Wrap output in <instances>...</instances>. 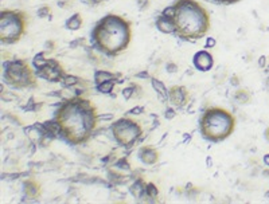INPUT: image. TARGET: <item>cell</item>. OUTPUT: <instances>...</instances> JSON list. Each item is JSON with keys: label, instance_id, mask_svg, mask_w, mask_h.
<instances>
[{"label": "cell", "instance_id": "1", "mask_svg": "<svg viewBox=\"0 0 269 204\" xmlns=\"http://www.w3.org/2000/svg\"><path fill=\"white\" fill-rule=\"evenodd\" d=\"M98 121L97 106L81 95L65 99L54 116L58 134L70 145L88 143L95 134Z\"/></svg>", "mask_w": 269, "mask_h": 204}, {"label": "cell", "instance_id": "2", "mask_svg": "<svg viewBox=\"0 0 269 204\" xmlns=\"http://www.w3.org/2000/svg\"><path fill=\"white\" fill-rule=\"evenodd\" d=\"M164 11L173 19L174 35L185 42L205 38L210 30V14L196 0H175Z\"/></svg>", "mask_w": 269, "mask_h": 204}, {"label": "cell", "instance_id": "3", "mask_svg": "<svg viewBox=\"0 0 269 204\" xmlns=\"http://www.w3.org/2000/svg\"><path fill=\"white\" fill-rule=\"evenodd\" d=\"M96 50L108 56H117L129 47L132 40V23L117 14H107L96 23L90 33Z\"/></svg>", "mask_w": 269, "mask_h": 204}, {"label": "cell", "instance_id": "4", "mask_svg": "<svg viewBox=\"0 0 269 204\" xmlns=\"http://www.w3.org/2000/svg\"><path fill=\"white\" fill-rule=\"evenodd\" d=\"M235 116L221 106H210L199 118V132L210 143H221L229 138L235 129Z\"/></svg>", "mask_w": 269, "mask_h": 204}, {"label": "cell", "instance_id": "5", "mask_svg": "<svg viewBox=\"0 0 269 204\" xmlns=\"http://www.w3.org/2000/svg\"><path fill=\"white\" fill-rule=\"evenodd\" d=\"M27 30V15L20 10H1L0 12V42L15 44L24 37Z\"/></svg>", "mask_w": 269, "mask_h": 204}, {"label": "cell", "instance_id": "6", "mask_svg": "<svg viewBox=\"0 0 269 204\" xmlns=\"http://www.w3.org/2000/svg\"><path fill=\"white\" fill-rule=\"evenodd\" d=\"M37 73L33 72L26 59H11L4 63V81L7 85L18 90L35 89L38 86Z\"/></svg>", "mask_w": 269, "mask_h": 204}, {"label": "cell", "instance_id": "7", "mask_svg": "<svg viewBox=\"0 0 269 204\" xmlns=\"http://www.w3.org/2000/svg\"><path fill=\"white\" fill-rule=\"evenodd\" d=\"M111 132L115 141L123 148H132L143 136L140 122L131 117H120L111 125Z\"/></svg>", "mask_w": 269, "mask_h": 204}, {"label": "cell", "instance_id": "8", "mask_svg": "<svg viewBox=\"0 0 269 204\" xmlns=\"http://www.w3.org/2000/svg\"><path fill=\"white\" fill-rule=\"evenodd\" d=\"M37 75H38V78L50 81V82H61L63 77L66 75V73H65V69L59 63V61H57L54 58H49L45 66L37 70Z\"/></svg>", "mask_w": 269, "mask_h": 204}, {"label": "cell", "instance_id": "9", "mask_svg": "<svg viewBox=\"0 0 269 204\" xmlns=\"http://www.w3.org/2000/svg\"><path fill=\"white\" fill-rule=\"evenodd\" d=\"M168 102L176 109L185 108L190 102V92L183 85H174L168 89Z\"/></svg>", "mask_w": 269, "mask_h": 204}, {"label": "cell", "instance_id": "10", "mask_svg": "<svg viewBox=\"0 0 269 204\" xmlns=\"http://www.w3.org/2000/svg\"><path fill=\"white\" fill-rule=\"evenodd\" d=\"M192 63H194V67L199 72H210L214 66V56L209 53L208 50H201L194 54Z\"/></svg>", "mask_w": 269, "mask_h": 204}, {"label": "cell", "instance_id": "11", "mask_svg": "<svg viewBox=\"0 0 269 204\" xmlns=\"http://www.w3.org/2000/svg\"><path fill=\"white\" fill-rule=\"evenodd\" d=\"M137 156L143 164L146 166H155L159 163V159H160V153L156 148H154L151 145H143L139 152H137Z\"/></svg>", "mask_w": 269, "mask_h": 204}, {"label": "cell", "instance_id": "12", "mask_svg": "<svg viewBox=\"0 0 269 204\" xmlns=\"http://www.w3.org/2000/svg\"><path fill=\"white\" fill-rule=\"evenodd\" d=\"M156 28L163 34H174V23L167 12L163 10L162 14L156 18Z\"/></svg>", "mask_w": 269, "mask_h": 204}, {"label": "cell", "instance_id": "13", "mask_svg": "<svg viewBox=\"0 0 269 204\" xmlns=\"http://www.w3.org/2000/svg\"><path fill=\"white\" fill-rule=\"evenodd\" d=\"M23 189L28 199H38L42 195V188L40 184L35 179H27L23 183Z\"/></svg>", "mask_w": 269, "mask_h": 204}, {"label": "cell", "instance_id": "14", "mask_svg": "<svg viewBox=\"0 0 269 204\" xmlns=\"http://www.w3.org/2000/svg\"><path fill=\"white\" fill-rule=\"evenodd\" d=\"M151 85L152 88H154V90L156 92L157 97H159V99L160 101H168V90L167 88H166V85L160 81V79H157V78L155 77H151Z\"/></svg>", "mask_w": 269, "mask_h": 204}, {"label": "cell", "instance_id": "15", "mask_svg": "<svg viewBox=\"0 0 269 204\" xmlns=\"http://www.w3.org/2000/svg\"><path fill=\"white\" fill-rule=\"evenodd\" d=\"M120 78V74H115L112 72H107V70H97L95 73V83L98 85V83L105 82V81H117V82H121L118 81Z\"/></svg>", "mask_w": 269, "mask_h": 204}, {"label": "cell", "instance_id": "16", "mask_svg": "<svg viewBox=\"0 0 269 204\" xmlns=\"http://www.w3.org/2000/svg\"><path fill=\"white\" fill-rule=\"evenodd\" d=\"M82 23H84V20H82V15H81L79 12H76L74 15H72V17L69 18L66 22H65V27H66L67 30H70V31H77V30H79V28L82 27Z\"/></svg>", "mask_w": 269, "mask_h": 204}, {"label": "cell", "instance_id": "17", "mask_svg": "<svg viewBox=\"0 0 269 204\" xmlns=\"http://www.w3.org/2000/svg\"><path fill=\"white\" fill-rule=\"evenodd\" d=\"M234 99L241 105H247V104H249L252 101V95H250V93L248 92L247 89H238L234 93Z\"/></svg>", "mask_w": 269, "mask_h": 204}, {"label": "cell", "instance_id": "18", "mask_svg": "<svg viewBox=\"0 0 269 204\" xmlns=\"http://www.w3.org/2000/svg\"><path fill=\"white\" fill-rule=\"evenodd\" d=\"M146 187L147 183H144L141 179H139V180H136V182L132 184V187H131V193L134 195V198H141L143 193H146Z\"/></svg>", "mask_w": 269, "mask_h": 204}, {"label": "cell", "instance_id": "19", "mask_svg": "<svg viewBox=\"0 0 269 204\" xmlns=\"http://www.w3.org/2000/svg\"><path fill=\"white\" fill-rule=\"evenodd\" d=\"M116 82L117 81H105V82L98 83V85H96V89H97V92H100L102 94H109L112 93L113 89L116 86Z\"/></svg>", "mask_w": 269, "mask_h": 204}, {"label": "cell", "instance_id": "20", "mask_svg": "<svg viewBox=\"0 0 269 204\" xmlns=\"http://www.w3.org/2000/svg\"><path fill=\"white\" fill-rule=\"evenodd\" d=\"M47 61H49V58H46L45 53H38L37 56H34L33 65L34 67L38 70V69H40L42 66H45L46 63H47Z\"/></svg>", "mask_w": 269, "mask_h": 204}, {"label": "cell", "instance_id": "21", "mask_svg": "<svg viewBox=\"0 0 269 204\" xmlns=\"http://www.w3.org/2000/svg\"><path fill=\"white\" fill-rule=\"evenodd\" d=\"M61 82L63 86H66V88H72V86H76V85L79 82V78L76 77V75H69V74H66Z\"/></svg>", "mask_w": 269, "mask_h": 204}, {"label": "cell", "instance_id": "22", "mask_svg": "<svg viewBox=\"0 0 269 204\" xmlns=\"http://www.w3.org/2000/svg\"><path fill=\"white\" fill-rule=\"evenodd\" d=\"M146 195L152 199L157 198V195H159V189H157V187L154 184V183H147Z\"/></svg>", "mask_w": 269, "mask_h": 204}, {"label": "cell", "instance_id": "23", "mask_svg": "<svg viewBox=\"0 0 269 204\" xmlns=\"http://www.w3.org/2000/svg\"><path fill=\"white\" fill-rule=\"evenodd\" d=\"M175 117H176V111H175L174 106L167 108L166 111H164V118H166V120H174Z\"/></svg>", "mask_w": 269, "mask_h": 204}, {"label": "cell", "instance_id": "24", "mask_svg": "<svg viewBox=\"0 0 269 204\" xmlns=\"http://www.w3.org/2000/svg\"><path fill=\"white\" fill-rule=\"evenodd\" d=\"M134 94V86H128V88L123 89V97L125 101H129L132 98V95Z\"/></svg>", "mask_w": 269, "mask_h": 204}, {"label": "cell", "instance_id": "25", "mask_svg": "<svg viewBox=\"0 0 269 204\" xmlns=\"http://www.w3.org/2000/svg\"><path fill=\"white\" fill-rule=\"evenodd\" d=\"M51 14V8L49 6H42L38 10V17L39 18H47Z\"/></svg>", "mask_w": 269, "mask_h": 204}, {"label": "cell", "instance_id": "26", "mask_svg": "<svg viewBox=\"0 0 269 204\" xmlns=\"http://www.w3.org/2000/svg\"><path fill=\"white\" fill-rule=\"evenodd\" d=\"M146 111L144 106H134L131 111H127V114H134V116H139V114H143Z\"/></svg>", "mask_w": 269, "mask_h": 204}, {"label": "cell", "instance_id": "27", "mask_svg": "<svg viewBox=\"0 0 269 204\" xmlns=\"http://www.w3.org/2000/svg\"><path fill=\"white\" fill-rule=\"evenodd\" d=\"M211 1L217 3V4H222V6H231V4L241 1V0H211Z\"/></svg>", "mask_w": 269, "mask_h": 204}, {"label": "cell", "instance_id": "28", "mask_svg": "<svg viewBox=\"0 0 269 204\" xmlns=\"http://www.w3.org/2000/svg\"><path fill=\"white\" fill-rule=\"evenodd\" d=\"M215 44H217V40L213 37H209L206 38V44H205V49H214L215 47Z\"/></svg>", "mask_w": 269, "mask_h": 204}, {"label": "cell", "instance_id": "29", "mask_svg": "<svg viewBox=\"0 0 269 204\" xmlns=\"http://www.w3.org/2000/svg\"><path fill=\"white\" fill-rule=\"evenodd\" d=\"M166 69H167L168 73H176L178 72V66L173 63V62H168L167 65H166Z\"/></svg>", "mask_w": 269, "mask_h": 204}, {"label": "cell", "instance_id": "30", "mask_svg": "<svg viewBox=\"0 0 269 204\" xmlns=\"http://www.w3.org/2000/svg\"><path fill=\"white\" fill-rule=\"evenodd\" d=\"M85 4H88V6H97V4H101V3H104V1H107V0H82Z\"/></svg>", "mask_w": 269, "mask_h": 204}, {"label": "cell", "instance_id": "31", "mask_svg": "<svg viewBox=\"0 0 269 204\" xmlns=\"http://www.w3.org/2000/svg\"><path fill=\"white\" fill-rule=\"evenodd\" d=\"M137 4L140 6V10H144L150 4V0H137Z\"/></svg>", "mask_w": 269, "mask_h": 204}, {"label": "cell", "instance_id": "32", "mask_svg": "<svg viewBox=\"0 0 269 204\" xmlns=\"http://www.w3.org/2000/svg\"><path fill=\"white\" fill-rule=\"evenodd\" d=\"M98 120H113V114H98Z\"/></svg>", "mask_w": 269, "mask_h": 204}, {"label": "cell", "instance_id": "33", "mask_svg": "<svg viewBox=\"0 0 269 204\" xmlns=\"http://www.w3.org/2000/svg\"><path fill=\"white\" fill-rule=\"evenodd\" d=\"M230 83L233 85V86H238V83H240V81H238V78H237V75H233L231 77V79H230Z\"/></svg>", "mask_w": 269, "mask_h": 204}, {"label": "cell", "instance_id": "34", "mask_svg": "<svg viewBox=\"0 0 269 204\" xmlns=\"http://www.w3.org/2000/svg\"><path fill=\"white\" fill-rule=\"evenodd\" d=\"M258 65H260V67L265 66V56H260V59H258Z\"/></svg>", "mask_w": 269, "mask_h": 204}, {"label": "cell", "instance_id": "35", "mask_svg": "<svg viewBox=\"0 0 269 204\" xmlns=\"http://www.w3.org/2000/svg\"><path fill=\"white\" fill-rule=\"evenodd\" d=\"M263 161H264V164H265V166L269 167V153H268V155H265V156H264Z\"/></svg>", "mask_w": 269, "mask_h": 204}, {"label": "cell", "instance_id": "36", "mask_svg": "<svg viewBox=\"0 0 269 204\" xmlns=\"http://www.w3.org/2000/svg\"><path fill=\"white\" fill-rule=\"evenodd\" d=\"M264 137H265V140L269 143V127L265 129V132H264Z\"/></svg>", "mask_w": 269, "mask_h": 204}, {"label": "cell", "instance_id": "37", "mask_svg": "<svg viewBox=\"0 0 269 204\" xmlns=\"http://www.w3.org/2000/svg\"><path fill=\"white\" fill-rule=\"evenodd\" d=\"M206 164H208V167H211V159L210 157H206Z\"/></svg>", "mask_w": 269, "mask_h": 204}]
</instances>
